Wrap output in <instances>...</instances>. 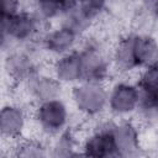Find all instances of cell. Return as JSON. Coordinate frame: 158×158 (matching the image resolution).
I'll return each mask as SVG.
<instances>
[{
  "mask_svg": "<svg viewBox=\"0 0 158 158\" xmlns=\"http://www.w3.org/2000/svg\"><path fill=\"white\" fill-rule=\"evenodd\" d=\"M48 69L67 89L83 80V64L78 49L51 59Z\"/></svg>",
  "mask_w": 158,
  "mask_h": 158,
  "instance_id": "14",
  "label": "cell"
},
{
  "mask_svg": "<svg viewBox=\"0 0 158 158\" xmlns=\"http://www.w3.org/2000/svg\"><path fill=\"white\" fill-rule=\"evenodd\" d=\"M135 79L141 91L158 96V60L142 68L135 75Z\"/></svg>",
  "mask_w": 158,
  "mask_h": 158,
  "instance_id": "17",
  "label": "cell"
},
{
  "mask_svg": "<svg viewBox=\"0 0 158 158\" xmlns=\"http://www.w3.org/2000/svg\"><path fill=\"white\" fill-rule=\"evenodd\" d=\"M17 88L20 89L22 100L30 106L51 99L67 96V88L47 68L38 70Z\"/></svg>",
  "mask_w": 158,
  "mask_h": 158,
  "instance_id": "8",
  "label": "cell"
},
{
  "mask_svg": "<svg viewBox=\"0 0 158 158\" xmlns=\"http://www.w3.org/2000/svg\"><path fill=\"white\" fill-rule=\"evenodd\" d=\"M31 116L32 128L41 138L47 141L73 127L78 117L67 96L51 99L31 106Z\"/></svg>",
  "mask_w": 158,
  "mask_h": 158,
  "instance_id": "1",
  "label": "cell"
},
{
  "mask_svg": "<svg viewBox=\"0 0 158 158\" xmlns=\"http://www.w3.org/2000/svg\"><path fill=\"white\" fill-rule=\"evenodd\" d=\"M46 25L30 7L10 17H1V51L12 46L38 43Z\"/></svg>",
  "mask_w": 158,
  "mask_h": 158,
  "instance_id": "5",
  "label": "cell"
},
{
  "mask_svg": "<svg viewBox=\"0 0 158 158\" xmlns=\"http://www.w3.org/2000/svg\"><path fill=\"white\" fill-rule=\"evenodd\" d=\"M12 156L25 158H37L49 156L48 142L43 138H28L25 137L11 144Z\"/></svg>",
  "mask_w": 158,
  "mask_h": 158,
  "instance_id": "16",
  "label": "cell"
},
{
  "mask_svg": "<svg viewBox=\"0 0 158 158\" xmlns=\"http://www.w3.org/2000/svg\"><path fill=\"white\" fill-rule=\"evenodd\" d=\"M80 156L94 158H114L117 157L115 142L110 131V116H105L98 121L93 128L80 137Z\"/></svg>",
  "mask_w": 158,
  "mask_h": 158,
  "instance_id": "10",
  "label": "cell"
},
{
  "mask_svg": "<svg viewBox=\"0 0 158 158\" xmlns=\"http://www.w3.org/2000/svg\"><path fill=\"white\" fill-rule=\"evenodd\" d=\"M110 131L117 157H136L141 154L143 141L136 118H112L110 116Z\"/></svg>",
  "mask_w": 158,
  "mask_h": 158,
  "instance_id": "11",
  "label": "cell"
},
{
  "mask_svg": "<svg viewBox=\"0 0 158 158\" xmlns=\"http://www.w3.org/2000/svg\"><path fill=\"white\" fill-rule=\"evenodd\" d=\"M111 0H81L79 6L59 20L74 28L83 37L101 20L110 10Z\"/></svg>",
  "mask_w": 158,
  "mask_h": 158,
  "instance_id": "12",
  "label": "cell"
},
{
  "mask_svg": "<svg viewBox=\"0 0 158 158\" xmlns=\"http://www.w3.org/2000/svg\"><path fill=\"white\" fill-rule=\"evenodd\" d=\"M107 115L112 118H135L141 89L135 77H114L107 83Z\"/></svg>",
  "mask_w": 158,
  "mask_h": 158,
  "instance_id": "6",
  "label": "cell"
},
{
  "mask_svg": "<svg viewBox=\"0 0 158 158\" xmlns=\"http://www.w3.org/2000/svg\"><path fill=\"white\" fill-rule=\"evenodd\" d=\"M67 99L75 115L86 121L107 116V84L81 80L67 89Z\"/></svg>",
  "mask_w": 158,
  "mask_h": 158,
  "instance_id": "3",
  "label": "cell"
},
{
  "mask_svg": "<svg viewBox=\"0 0 158 158\" xmlns=\"http://www.w3.org/2000/svg\"><path fill=\"white\" fill-rule=\"evenodd\" d=\"M83 36L67 23L58 21L49 25L38 40V46L47 59L63 56L78 49Z\"/></svg>",
  "mask_w": 158,
  "mask_h": 158,
  "instance_id": "9",
  "label": "cell"
},
{
  "mask_svg": "<svg viewBox=\"0 0 158 158\" xmlns=\"http://www.w3.org/2000/svg\"><path fill=\"white\" fill-rule=\"evenodd\" d=\"M43 59H46V56L41 51L38 43L12 46L2 51L4 75L12 86L17 88L31 75L46 68Z\"/></svg>",
  "mask_w": 158,
  "mask_h": 158,
  "instance_id": "4",
  "label": "cell"
},
{
  "mask_svg": "<svg viewBox=\"0 0 158 158\" xmlns=\"http://www.w3.org/2000/svg\"><path fill=\"white\" fill-rule=\"evenodd\" d=\"M28 7L27 0H2L1 17H10Z\"/></svg>",
  "mask_w": 158,
  "mask_h": 158,
  "instance_id": "18",
  "label": "cell"
},
{
  "mask_svg": "<svg viewBox=\"0 0 158 158\" xmlns=\"http://www.w3.org/2000/svg\"><path fill=\"white\" fill-rule=\"evenodd\" d=\"M111 62L115 77H135L141 70L131 31L120 36L111 46Z\"/></svg>",
  "mask_w": 158,
  "mask_h": 158,
  "instance_id": "13",
  "label": "cell"
},
{
  "mask_svg": "<svg viewBox=\"0 0 158 158\" xmlns=\"http://www.w3.org/2000/svg\"><path fill=\"white\" fill-rule=\"evenodd\" d=\"M80 135L75 126L52 137L48 142L49 156L53 157H73L80 156Z\"/></svg>",
  "mask_w": 158,
  "mask_h": 158,
  "instance_id": "15",
  "label": "cell"
},
{
  "mask_svg": "<svg viewBox=\"0 0 158 158\" xmlns=\"http://www.w3.org/2000/svg\"><path fill=\"white\" fill-rule=\"evenodd\" d=\"M141 9L151 22L158 23V0H141Z\"/></svg>",
  "mask_w": 158,
  "mask_h": 158,
  "instance_id": "19",
  "label": "cell"
},
{
  "mask_svg": "<svg viewBox=\"0 0 158 158\" xmlns=\"http://www.w3.org/2000/svg\"><path fill=\"white\" fill-rule=\"evenodd\" d=\"M78 51L83 64V80L107 84L115 77L111 62V46L102 37L91 33L85 35Z\"/></svg>",
  "mask_w": 158,
  "mask_h": 158,
  "instance_id": "2",
  "label": "cell"
},
{
  "mask_svg": "<svg viewBox=\"0 0 158 158\" xmlns=\"http://www.w3.org/2000/svg\"><path fill=\"white\" fill-rule=\"evenodd\" d=\"M31 107L23 100L10 99L0 110V136L4 142L12 144L25 137L32 127Z\"/></svg>",
  "mask_w": 158,
  "mask_h": 158,
  "instance_id": "7",
  "label": "cell"
}]
</instances>
